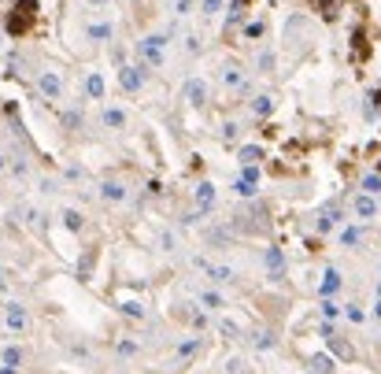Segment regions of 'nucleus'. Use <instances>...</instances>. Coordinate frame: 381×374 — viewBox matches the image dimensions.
Returning <instances> with one entry per match:
<instances>
[{"label":"nucleus","mask_w":381,"mask_h":374,"mask_svg":"<svg viewBox=\"0 0 381 374\" xmlns=\"http://www.w3.org/2000/svg\"><path fill=\"white\" fill-rule=\"evenodd\" d=\"M200 300H204V304H207V308H219V297H215V293H204Z\"/></svg>","instance_id":"22"},{"label":"nucleus","mask_w":381,"mask_h":374,"mask_svg":"<svg viewBox=\"0 0 381 374\" xmlns=\"http://www.w3.org/2000/svg\"><path fill=\"white\" fill-rule=\"evenodd\" d=\"M104 123H107V126H122L126 119H122V112H104Z\"/></svg>","instance_id":"10"},{"label":"nucleus","mask_w":381,"mask_h":374,"mask_svg":"<svg viewBox=\"0 0 381 374\" xmlns=\"http://www.w3.org/2000/svg\"><path fill=\"white\" fill-rule=\"evenodd\" d=\"M189 97H193L196 104H200V100H204V86H196V82H193V86H189Z\"/></svg>","instance_id":"17"},{"label":"nucleus","mask_w":381,"mask_h":374,"mask_svg":"<svg viewBox=\"0 0 381 374\" xmlns=\"http://www.w3.org/2000/svg\"><path fill=\"white\" fill-rule=\"evenodd\" d=\"M241 163H244V167H256V160H259V149H256V145H244V149H241V156H237Z\"/></svg>","instance_id":"4"},{"label":"nucleus","mask_w":381,"mask_h":374,"mask_svg":"<svg viewBox=\"0 0 381 374\" xmlns=\"http://www.w3.org/2000/svg\"><path fill=\"white\" fill-rule=\"evenodd\" d=\"M89 93H93V97H101V93H104V82H101V78H96V75H93V78H89Z\"/></svg>","instance_id":"13"},{"label":"nucleus","mask_w":381,"mask_h":374,"mask_svg":"<svg viewBox=\"0 0 381 374\" xmlns=\"http://www.w3.org/2000/svg\"><path fill=\"white\" fill-rule=\"evenodd\" d=\"M363 189H367V193H378V189H381V178H374V175H370L367 182H363Z\"/></svg>","instance_id":"14"},{"label":"nucleus","mask_w":381,"mask_h":374,"mask_svg":"<svg viewBox=\"0 0 381 374\" xmlns=\"http://www.w3.org/2000/svg\"><path fill=\"white\" fill-rule=\"evenodd\" d=\"M104 197L107 200H122V186H104Z\"/></svg>","instance_id":"12"},{"label":"nucleus","mask_w":381,"mask_h":374,"mask_svg":"<svg viewBox=\"0 0 381 374\" xmlns=\"http://www.w3.org/2000/svg\"><path fill=\"white\" fill-rule=\"evenodd\" d=\"M0 374H15V367H8V363H4V367H0Z\"/></svg>","instance_id":"23"},{"label":"nucleus","mask_w":381,"mask_h":374,"mask_svg":"<svg viewBox=\"0 0 381 374\" xmlns=\"http://www.w3.org/2000/svg\"><path fill=\"white\" fill-rule=\"evenodd\" d=\"M8 326H12V330H23V326H26L23 304H8Z\"/></svg>","instance_id":"2"},{"label":"nucleus","mask_w":381,"mask_h":374,"mask_svg":"<svg viewBox=\"0 0 381 374\" xmlns=\"http://www.w3.org/2000/svg\"><path fill=\"white\" fill-rule=\"evenodd\" d=\"M322 315H326V319H333V315H337V308H333L330 300H322Z\"/></svg>","instance_id":"18"},{"label":"nucleus","mask_w":381,"mask_h":374,"mask_svg":"<svg viewBox=\"0 0 381 374\" xmlns=\"http://www.w3.org/2000/svg\"><path fill=\"white\" fill-rule=\"evenodd\" d=\"M337 286H341V275H337V271H326V282H322V297L337 293Z\"/></svg>","instance_id":"3"},{"label":"nucleus","mask_w":381,"mask_h":374,"mask_svg":"<svg viewBox=\"0 0 381 374\" xmlns=\"http://www.w3.org/2000/svg\"><path fill=\"white\" fill-rule=\"evenodd\" d=\"M315 367H319L322 374H330V360H326V356H319V360H315Z\"/></svg>","instance_id":"20"},{"label":"nucleus","mask_w":381,"mask_h":374,"mask_svg":"<svg viewBox=\"0 0 381 374\" xmlns=\"http://www.w3.org/2000/svg\"><path fill=\"white\" fill-rule=\"evenodd\" d=\"M263 260H267L270 271H274V278H281V252L278 249H267V256H263Z\"/></svg>","instance_id":"5"},{"label":"nucleus","mask_w":381,"mask_h":374,"mask_svg":"<svg viewBox=\"0 0 381 374\" xmlns=\"http://www.w3.org/2000/svg\"><path fill=\"white\" fill-rule=\"evenodd\" d=\"M256 178H259V171H256V167H244V178H241V182H248V186H256Z\"/></svg>","instance_id":"16"},{"label":"nucleus","mask_w":381,"mask_h":374,"mask_svg":"<svg viewBox=\"0 0 381 374\" xmlns=\"http://www.w3.org/2000/svg\"><path fill=\"white\" fill-rule=\"evenodd\" d=\"M378 319H381V304H378Z\"/></svg>","instance_id":"24"},{"label":"nucleus","mask_w":381,"mask_h":374,"mask_svg":"<svg viewBox=\"0 0 381 374\" xmlns=\"http://www.w3.org/2000/svg\"><path fill=\"white\" fill-rule=\"evenodd\" d=\"M0 171H4V160H0Z\"/></svg>","instance_id":"25"},{"label":"nucleus","mask_w":381,"mask_h":374,"mask_svg":"<svg viewBox=\"0 0 381 374\" xmlns=\"http://www.w3.org/2000/svg\"><path fill=\"white\" fill-rule=\"evenodd\" d=\"M137 86H141V71L126 67V71H122V89H137Z\"/></svg>","instance_id":"6"},{"label":"nucleus","mask_w":381,"mask_h":374,"mask_svg":"<svg viewBox=\"0 0 381 374\" xmlns=\"http://www.w3.org/2000/svg\"><path fill=\"white\" fill-rule=\"evenodd\" d=\"M252 112H256V115H267V112H270V100H267V97H259L256 104H252Z\"/></svg>","instance_id":"11"},{"label":"nucleus","mask_w":381,"mask_h":374,"mask_svg":"<svg viewBox=\"0 0 381 374\" xmlns=\"http://www.w3.org/2000/svg\"><path fill=\"white\" fill-rule=\"evenodd\" d=\"M78 223H81L78 212H67V226H70V230H78Z\"/></svg>","instance_id":"21"},{"label":"nucleus","mask_w":381,"mask_h":374,"mask_svg":"<svg viewBox=\"0 0 381 374\" xmlns=\"http://www.w3.org/2000/svg\"><path fill=\"white\" fill-rule=\"evenodd\" d=\"M196 204H200V212H207V208L215 204V186H211V182H200V189H196Z\"/></svg>","instance_id":"1"},{"label":"nucleus","mask_w":381,"mask_h":374,"mask_svg":"<svg viewBox=\"0 0 381 374\" xmlns=\"http://www.w3.org/2000/svg\"><path fill=\"white\" fill-rule=\"evenodd\" d=\"M356 212H359V215H374V212H378V204H374L370 197H359V200H356Z\"/></svg>","instance_id":"7"},{"label":"nucleus","mask_w":381,"mask_h":374,"mask_svg":"<svg viewBox=\"0 0 381 374\" xmlns=\"http://www.w3.org/2000/svg\"><path fill=\"white\" fill-rule=\"evenodd\" d=\"M196 345H200V337H193V341H185V345H178V356H189L196 349Z\"/></svg>","instance_id":"15"},{"label":"nucleus","mask_w":381,"mask_h":374,"mask_svg":"<svg viewBox=\"0 0 381 374\" xmlns=\"http://www.w3.org/2000/svg\"><path fill=\"white\" fill-rule=\"evenodd\" d=\"M41 89H44L49 97H56V93H60V82L52 78V75H44V78H41Z\"/></svg>","instance_id":"8"},{"label":"nucleus","mask_w":381,"mask_h":374,"mask_svg":"<svg viewBox=\"0 0 381 374\" xmlns=\"http://www.w3.org/2000/svg\"><path fill=\"white\" fill-rule=\"evenodd\" d=\"M359 241V230H344V245H356Z\"/></svg>","instance_id":"19"},{"label":"nucleus","mask_w":381,"mask_h":374,"mask_svg":"<svg viewBox=\"0 0 381 374\" xmlns=\"http://www.w3.org/2000/svg\"><path fill=\"white\" fill-rule=\"evenodd\" d=\"M4 363H8V367H19V363H23V352L19 349H4Z\"/></svg>","instance_id":"9"}]
</instances>
